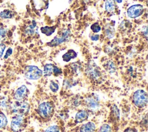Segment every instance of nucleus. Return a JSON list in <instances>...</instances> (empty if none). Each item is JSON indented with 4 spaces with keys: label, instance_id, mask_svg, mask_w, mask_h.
Returning <instances> with one entry per match:
<instances>
[{
    "label": "nucleus",
    "instance_id": "nucleus-1",
    "mask_svg": "<svg viewBox=\"0 0 148 132\" xmlns=\"http://www.w3.org/2000/svg\"><path fill=\"white\" fill-rule=\"evenodd\" d=\"M29 109L30 105L28 102L24 101H16L11 104L10 111L16 115L24 116L29 112Z\"/></svg>",
    "mask_w": 148,
    "mask_h": 132
},
{
    "label": "nucleus",
    "instance_id": "nucleus-2",
    "mask_svg": "<svg viewBox=\"0 0 148 132\" xmlns=\"http://www.w3.org/2000/svg\"><path fill=\"white\" fill-rule=\"evenodd\" d=\"M132 100L135 106L138 108H143L147 104V94L143 90H138L135 91L133 94Z\"/></svg>",
    "mask_w": 148,
    "mask_h": 132
},
{
    "label": "nucleus",
    "instance_id": "nucleus-3",
    "mask_svg": "<svg viewBox=\"0 0 148 132\" xmlns=\"http://www.w3.org/2000/svg\"><path fill=\"white\" fill-rule=\"evenodd\" d=\"M24 75L28 79L37 80L42 77L43 72L36 66L28 65L24 69Z\"/></svg>",
    "mask_w": 148,
    "mask_h": 132
},
{
    "label": "nucleus",
    "instance_id": "nucleus-4",
    "mask_svg": "<svg viewBox=\"0 0 148 132\" xmlns=\"http://www.w3.org/2000/svg\"><path fill=\"white\" fill-rule=\"evenodd\" d=\"M37 111L42 118L49 119L53 113V105L49 101L43 102L39 105Z\"/></svg>",
    "mask_w": 148,
    "mask_h": 132
},
{
    "label": "nucleus",
    "instance_id": "nucleus-5",
    "mask_svg": "<svg viewBox=\"0 0 148 132\" xmlns=\"http://www.w3.org/2000/svg\"><path fill=\"white\" fill-rule=\"evenodd\" d=\"M71 37V32L69 29L64 30L61 36H55L50 42L46 43V45L50 47L57 46L64 42H68Z\"/></svg>",
    "mask_w": 148,
    "mask_h": 132
},
{
    "label": "nucleus",
    "instance_id": "nucleus-6",
    "mask_svg": "<svg viewBox=\"0 0 148 132\" xmlns=\"http://www.w3.org/2000/svg\"><path fill=\"white\" fill-rule=\"evenodd\" d=\"M25 126V120L24 116L16 115L13 117L11 123L10 128L13 132L21 131Z\"/></svg>",
    "mask_w": 148,
    "mask_h": 132
},
{
    "label": "nucleus",
    "instance_id": "nucleus-7",
    "mask_svg": "<svg viewBox=\"0 0 148 132\" xmlns=\"http://www.w3.org/2000/svg\"><path fill=\"white\" fill-rule=\"evenodd\" d=\"M86 73L90 78L93 80H97L101 76V72L99 67L92 61H90L87 64Z\"/></svg>",
    "mask_w": 148,
    "mask_h": 132
},
{
    "label": "nucleus",
    "instance_id": "nucleus-8",
    "mask_svg": "<svg viewBox=\"0 0 148 132\" xmlns=\"http://www.w3.org/2000/svg\"><path fill=\"white\" fill-rule=\"evenodd\" d=\"M144 12V7L140 4L133 5L127 9V15L131 19L140 16Z\"/></svg>",
    "mask_w": 148,
    "mask_h": 132
},
{
    "label": "nucleus",
    "instance_id": "nucleus-9",
    "mask_svg": "<svg viewBox=\"0 0 148 132\" xmlns=\"http://www.w3.org/2000/svg\"><path fill=\"white\" fill-rule=\"evenodd\" d=\"M28 92V89L26 86L22 85L16 89L14 93L13 98L16 101H24L27 97Z\"/></svg>",
    "mask_w": 148,
    "mask_h": 132
},
{
    "label": "nucleus",
    "instance_id": "nucleus-10",
    "mask_svg": "<svg viewBox=\"0 0 148 132\" xmlns=\"http://www.w3.org/2000/svg\"><path fill=\"white\" fill-rule=\"evenodd\" d=\"M85 104L88 109L92 111L97 110L99 107V101L95 95L88 96L85 100Z\"/></svg>",
    "mask_w": 148,
    "mask_h": 132
},
{
    "label": "nucleus",
    "instance_id": "nucleus-11",
    "mask_svg": "<svg viewBox=\"0 0 148 132\" xmlns=\"http://www.w3.org/2000/svg\"><path fill=\"white\" fill-rule=\"evenodd\" d=\"M88 118V113L86 110H79L75 115V122L76 123H82Z\"/></svg>",
    "mask_w": 148,
    "mask_h": 132
},
{
    "label": "nucleus",
    "instance_id": "nucleus-12",
    "mask_svg": "<svg viewBox=\"0 0 148 132\" xmlns=\"http://www.w3.org/2000/svg\"><path fill=\"white\" fill-rule=\"evenodd\" d=\"M95 130V125L92 122L82 124L80 128V132H94Z\"/></svg>",
    "mask_w": 148,
    "mask_h": 132
},
{
    "label": "nucleus",
    "instance_id": "nucleus-13",
    "mask_svg": "<svg viewBox=\"0 0 148 132\" xmlns=\"http://www.w3.org/2000/svg\"><path fill=\"white\" fill-rule=\"evenodd\" d=\"M12 102L5 97L0 98V108L3 111H10Z\"/></svg>",
    "mask_w": 148,
    "mask_h": 132
},
{
    "label": "nucleus",
    "instance_id": "nucleus-14",
    "mask_svg": "<svg viewBox=\"0 0 148 132\" xmlns=\"http://www.w3.org/2000/svg\"><path fill=\"white\" fill-rule=\"evenodd\" d=\"M76 57H77L76 52L72 49H70L68 50V52L65 53L64 54H63L62 59L65 62H69L71 59L75 58Z\"/></svg>",
    "mask_w": 148,
    "mask_h": 132
},
{
    "label": "nucleus",
    "instance_id": "nucleus-15",
    "mask_svg": "<svg viewBox=\"0 0 148 132\" xmlns=\"http://www.w3.org/2000/svg\"><path fill=\"white\" fill-rule=\"evenodd\" d=\"M105 10L108 13H112L116 9V3L114 0H106Z\"/></svg>",
    "mask_w": 148,
    "mask_h": 132
},
{
    "label": "nucleus",
    "instance_id": "nucleus-16",
    "mask_svg": "<svg viewBox=\"0 0 148 132\" xmlns=\"http://www.w3.org/2000/svg\"><path fill=\"white\" fill-rule=\"evenodd\" d=\"M56 29V26H52V27H49V26H45L42 27L40 28L41 32L46 35V36H49L51 35L55 31Z\"/></svg>",
    "mask_w": 148,
    "mask_h": 132
},
{
    "label": "nucleus",
    "instance_id": "nucleus-17",
    "mask_svg": "<svg viewBox=\"0 0 148 132\" xmlns=\"http://www.w3.org/2000/svg\"><path fill=\"white\" fill-rule=\"evenodd\" d=\"M105 35L107 36V38H108L109 39H111V38H113V36H114V34H115L114 28L112 25L108 24L105 27Z\"/></svg>",
    "mask_w": 148,
    "mask_h": 132
},
{
    "label": "nucleus",
    "instance_id": "nucleus-18",
    "mask_svg": "<svg viewBox=\"0 0 148 132\" xmlns=\"http://www.w3.org/2000/svg\"><path fill=\"white\" fill-rule=\"evenodd\" d=\"M54 65L53 64H46L44 66L43 74L45 76H49L53 74Z\"/></svg>",
    "mask_w": 148,
    "mask_h": 132
},
{
    "label": "nucleus",
    "instance_id": "nucleus-19",
    "mask_svg": "<svg viewBox=\"0 0 148 132\" xmlns=\"http://www.w3.org/2000/svg\"><path fill=\"white\" fill-rule=\"evenodd\" d=\"M105 68L109 73H113L116 71V65L112 61H108L106 63Z\"/></svg>",
    "mask_w": 148,
    "mask_h": 132
},
{
    "label": "nucleus",
    "instance_id": "nucleus-20",
    "mask_svg": "<svg viewBox=\"0 0 148 132\" xmlns=\"http://www.w3.org/2000/svg\"><path fill=\"white\" fill-rule=\"evenodd\" d=\"M36 28V23L35 21H32V23L26 28L25 32L27 35H33L35 32Z\"/></svg>",
    "mask_w": 148,
    "mask_h": 132
},
{
    "label": "nucleus",
    "instance_id": "nucleus-21",
    "mask_svg": "<svg viewBox=\"0 0 148 132\" xmlns=\"http://www.w3.org/2000/svg\"><path fill=\"white\" fill-rule=\"evenodd\" d=\"M14 16V13L12 10H4L0 13V18L5 19H11Z\"/></svg>",
    "mask_w": 148,
    "mask_h": 132
},
{
    "label": "nucleus",
    "instance_id": "nucleus-22",
    "mask_svg": "<svg viewBox=\"0 0 148 132\" xmlns=\"http://www.w3.org/2000/svg\"><path fill=\"white\" fill-rule=\"evenodd\" d=\"M8 124V119L6 115L0 112V129H3Z\"/></svg>",
    "mask_w": 148,
    "mask_h": 132
},
{
    "label": "nucleus",
    "instance_id": "nucleus-23",
    "mask_svg": "<svg viewBox=\"0 0 148 132\" xmlns=\"http://www.w3.org/2000/svg\"><path fill=\"white\" fill-rule=\"evenodd\" d=\"M49 87L53 92L55 93V92H57L58 91V90L59 89V86H58V84L57 82H56L55 80H51L50 82Z\"/></svg>",
    "mask_w": 148,
    "mask_h": 132
},
{
    "label": "nucleus",
    "instance_id": "nucleus-24",
    "mask_svg": "<svg viewBox=\"0 0 148 132\" xmlns=\"http://www.w3.org/2000/svg\"><path fill=\"white\" fill-rule=\"evenodd\" d=\"M99 132H112V128L108 124H103L101 126Z\"/></svg>",
    "mask_w": 148,
    "mask_h": 132
},
{
    "label": "nucleus",
    "instance_id": "nucleus-25",
    "mask_svg": "<svg viewBox=\"0 0 148 132\" xmlns=\"http://www.w3.org/2000/svg\"><path fill=\"white\" fill-rule=\"evenodd\" d=\"M91 30L94 33H98L101 31V28L98 23H94L91 25Z\"/></svg>",
    "mask_w": 148,
    "mask_h": 132
},
{
    "label": "nucleus",
    "instance_id": "nucleus-26",
    "mask_svg": "<svg viewBox=\"0 0 148 132\" xmlns=\"http://www.w3.org/2000/svg\"><path fill=\"white\" fill-rule=\"evenodd\" d=\"M45 132H60V130L58 126L53 125L47 127Z\"/></svg>",
    "mask_w": 148,
    "mask_h": 132
},
{
    "label": "nucleus",
    "instance_id": "nucleus-27",
    "mask_svg": "<svg viewBox=\"0 0 148 132\" xmlns=\"http://www.w3.org/2000/svg\"><path fill=\"white\" fill-rule=\"evenodd\" d=\"M7 31L6 29L0 26V42L4 40L6 36Z\"/></svg>",
    "mask_w": 148,
    "mask_h": 132
},
{
    "label": "nucleus",
    "instance_id": "nucleus-28",
    "mask_svg": "<svg viewBox=\"0 0 148 132\" xmlns=\"http://www.w3.org/2000/svg\"><path fill=\"white\" fill-rule=\"evenodd\" d=\"M112 110L113 114L114 115V116L117 119H119L120 118V111H119V109H118V108L117 107V106L116 105H113L112 107Z\"/></svg>",
    "mask_w": 148,
    "mask_h": 132
},
{
    "label": "nucleus",
    "instance_id": "nucleus-29",
    "mask_svg": "<svg viewBox=\"0 0 148 132\" xmlns=\"http://www.w3.org/2000/svg\"><path fill=\"white\" fill-rule=\"evenodd\" d=\"M53 73L54 74V75L57 76L58 75H60L62 73V71L60 68H58L56 66H54V68H53Z\"/></svg>",
    "mask_w": 148,
    "mask_h": 132
},
{
    "label": "nucleus",
    "instance_id": "nucleus-30",
    "mask_svg": "<svg viewBox=\"0 0 148 132\" xmlns=\"http://www.w3.org/2000/svg\"><path fill=\"white\" fill-rule=\"evenodd\" d=\"M6 48V45L3 43H0V58L2 57L4 50Z\"/></svg>",
    "mask_w": 148,
    "mask_h": 132
},
{
    "label": "nucleus",
    "instance_id": "nucleus-31",
    "mask_svg": "<svg viewBox=\"0 0 148 132\" xmlns=\"http://www.w3.org/2000/svg\"><path fill=\"white\" fill-rule=\"evenodd\" d=\"M71 67L74 72H77L78 70H79V68H80L79 65L76 63H73L71 65Z\"/></svg>",
    "mask_w": 148,
    "mask_h": 132
},
{
    "label": "nucleus",
    "instance_id": "nucleus-32",
    "mask_svg": "<svg viewBox=\"0 0 148 132\" xmlns=\"http://www.w3.org/2000/svg\"><path fill=\"white\" fill-rule=\"evenodd\" d=\"M12 52H13L12 49L11 47H9V48L7 50V51H6V54H5V56H4V58H5V59L8 58L12 54Z\"/></svg>",
    "mask_w": 148,
    "mask_h": 132
},
{
    "label": "nucleus",
    "instance_id": "nucleus-33",
    "mask_svg": "<svg viewBox=\"0 0 148 132\" xmlns=\"http://www.w3.org/2000/svg\"><path fill=\"white\" fill-rule=\"evenodd\" d=\"M90 38L92 41H97L99 38V35H92L90 36Z\"/></svg>",
    "mask_w": 148,
    "mask_h": 132
},
{
    "label": "nucleus",
    "instance_id": "nucleus-34",
    "mask_svg": "<svg viewBox=\"0 0 148 132\" xmlns=\"http://www.w3.org/2000/svg\"><path fill=\"white\" fill-rule=\"evenodd\" d=\"M124 132H136V131L134 129H132V128H127L125 131Z\"/></svg>",
    "mask_w": 148,
    "mask_h": 132
},
{
    "label": "nucleus",
    "instance_id": "nucleus-35",
    "mask_svg": "<svg viewBox=\"0 0 148 132\" xmlns=\"http://www.w3.org/2000/svg\"><path fill=\"white\" fill-rule=\"evenodd\" d=\"M114 1L117 2V3H121L122 2V0H114Z\"/></svg>",
    "mask_w": 148,
    "mask_h": 132
},
{
    "label": "nucleus",
    "instance_id": "nucleus-36",
    "mask_svg": "<svg viewBox=\"0 0 148 132\" xmlns=\"http://www.w3.org/2000/svg\"><path fill=\"white\" fill-rule=\"evenodd\" d=\"M72 1V0H69V2H71Z\"/></svg>",
    "mask_w": 148,
    "mask_h": 132
}]
</instances>
